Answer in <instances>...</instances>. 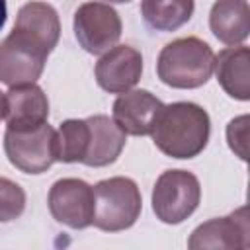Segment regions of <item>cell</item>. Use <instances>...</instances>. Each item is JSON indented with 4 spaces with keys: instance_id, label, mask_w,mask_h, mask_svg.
Wrapping results in <instances>:
<instances>
[{
    "instance_id": "1",
    "label": "cell",
    "mask_w": 250,
    "mask_h": 250,
    "mask_svg": "<svg viewBox=\"0 0 250 250\" xmlns=\"http://www.w3.org/2000/svg\"><path fill=\"white\" fill-rule=\"evenodd\" d=\"M211 135L209 113L193 102H174L158 111L150 137L154 146L178 160L195 158L203 152Z\"/></svg>"
},
{
    "instance_id": "2",
    "label": "cell",
    "mask_w": 250,
    "mask_h": 250,
    "mask_svg": "<svg viewBox=\"0 0 250 250\" xmlns=\"http://www.w3.org/2000/svg\"><path fill=\"white\" fill-rule=\"evenodd\" d=\"M213 61V49L203 39L180 37L162 47L156 59V74L170 88L191 90L209 82Z\"/></svg>"
},
{
    "instance_id": "3",
    "label": "cell",
    "mask_w": 250,
    "mask_h": 250,
    "mask_svg": "<svg viewBox=\"0 0 250 250\" xmlns=\"http://www.w3.org/2000/svg\"><path fill=\"white\" fill-rule=\"evenodd\" d=\"M94 221L92 225L105 232L131 229L143 211L141 189L135 180L113 176L94 186Z\"/></svg>"
},
{
    "instance_id": "4",
    "label": "cell",
    "mask_w": 250,
    "mask_h": 250,
    "mask_svg": "<svg viewBox=\"0 0 250 250\" xmlns=\"http://www.w3.org/2000/svg\"><path fill=\"white\" fill-rule=\"evenodd\" d=\"M150 201L158 221L166 225H180L199 207V180L188 170H166L158 176Z\"/></svg>"
},
{
    "instance_id": "5",
    "label": "cell",
    "mask_w": 250,
    "mask_h": 250,
    "mask_svg": "<svg viewBox=\"0 0 250 250\" xmlns=\"http://www.w3.org/2000/svg\"><path fill=\"white\" fill-rule=\"evenodd\" d=\"M49 49L21 29H12L0 41V82L8 86L35 82L45 68Z\"/></svg>"
},
{
    "instance_id": "6",
    "label": "cell",
    "mask_w": 250,
    "mask_h": 250,
    "mask_svg": "<svg viewBox=\"0 0 250 250\" xmlns=\"http://www.w3.org/2000/svg\"><path fill=\"white\" fill-rule=\"evenodd\" d=\"M4 152L14 168L23 174L47 172L55 156V129L45 121L29 129H6Z\"/></svg>"
},
{
    "instance_id": "7",
    "label": "cell",
    "mask_w": 250,
    "mask_h": 250,
    "mask_svg": "<svg viewBox=\"0 0 250 250\" xmlns=\"http://www.w3.org/2000/svg\"><path fill=\"white\" fill-rule=\"evenodd\" d=\"M72 25L78 45L90 55H102L117 45L123 31L117 10L105 2H84L78 6Z\"/></svg>"
},
{
    "instance_id": "8",
    "label": "cell",
    "mask_w": 250,
    "mask_h": 250,
    "mask_svg": "<svg viewBox=\"0 0 250 250\" xmlns=\"http://www.w3.org/2000/svg\"><path fill=\"white\" fill-rule=\"evenodd\" d=\"M47 205L55 221L70 229H86L94 221V188L80 178H61L51 186Z\"/></svg>"
},
{
    "instance_id": "9",
    "label": "cell",
    "mask_w": 250,
    "mask_h": 250,
    "mask_svg": "<svg viewBox=\"0 0 250 250\" xmlns=\"http://www.w3.org/2000/svg\"><path fill=\"white\" fill-rule=\"evenodd\" d=\"M250 246V225H248V209L238 207L227 217H215L193 229L188 238V248L205 250H242Z\"/></svg>"
},
{
    "instance_id": "10",
    "label": "cell",
    "mask_w": 250,
    "mask_h": 250,
    "mask_svg": "<svg viewBox=\"0 0 250 250\" xmlns=\"http://www.w3.org/2000/svg\"><path fill=\"white\" fill-rule=\"evenodd\" d=\"M143 74V55L131 45H113L94 66L96 82L109 94H123L139 84Z\"/></svg>"
},
{
    "instance_id": "11",
    "label": "cell",
    "mask_w": 250,
    "mask_h": 250,
    "mask_svg": "<svg viewBox=\"0 0 250 250\" xmlns=\"http://www.w3.org/2000/svg\"><path fill=\"white\" fill-rule=\"evenodd\" d=\"M162 102L148 90H127L113 102V121L125 135H150L152 123L162 109Z\"/></svg>"
},
{
    "instance_id": "12",
    "label": "cell",
    "mask_w": 250,
    "mask_h": 250,
    "mask_svg": "<svg viewBox=\"0 0 250 250\" xmlns=\"http://www.w3.org/2000/svg\"><path fill=\"white\" fill-rule=\"evenodd\" d=\"M6 121L8 129H29L47 121L49 100L41 86L35 82L10 86L6 92Z\"/></svg>"
},
{
    "instance_id": "13",
    "label": "cell",
    "mask_w": 250,
    "mask_h": 250,
    "mask_svg": "<svg viewBox=\"0 0 250 250\" xmlns=\"http://www.w3.org/2000/svg\"><path fill=\"white\" fill-rule=\"evenodd\" d=\"M86 121L90 129V143H88V152L82 164L92 168L113 164L119 158L121 150L125 148L127 135L119 129V125L109 115L98 113V115L86 117Z\"/></svg>"
},
{
    "instance_id": "14",
    "label": "cell",
    "mask_w": 250,
    "mask_h": 250,
    "mask_svg": "<svg viewBox=\"0 0 250 250\" xmlns=\"http://www.w3.org/2000/svg\"><path fill=\"white\" fill-rule=\"evenodd\" d=\"M213 70L221 88L234 100H250V49L246 45H232L215 55Z\"/></svg>"
},
{
    "instance_id": "15",
    "label": "cell",
    "mask_w": 250,
    "mask_h": 250,
    "mask_svg": "<svg viewBox=\"0 0 250 250\" xmlns=\"http://www.w3.org/2000/svg\"><path fill=\"white\" fill-rule=\"evenodd\" d=\"M213 35L232 47L242 45L250 33V6L246 0H217L209 12Z\"/></svg>"
},
{
    "instance_id": "16",
    "label": "cell",
    "mask_w": 250,
    "mask_h": 250,
    "mask_svg": "<svg viewBox=\"0 0 250 250\" xmlns=\"http://www.w3.org/2000/svg\"><path fill=\"white\" fill-rule=\"evenodd\" d=\"M16 29H21L41 41L49 51H53L61 37V20L57 10L49 2L33 0L20 8L16 18Z\"/></svg>"
},
{
    "instance_id": "17",
    "label": "cell",
    "mask_w": 250,
    "mask_h": 250,
    "mask_svg": "<svg viewBox=\"0 0 250 250\" xmlns=\"http://www.w3.org/2000/svg\"><path fill=\"white\" fill-rule=\"evenodd\" d=\"M193 10V0H141V16L156 31H176L191 20Z\"/></svg>"
},
{
    "instance_id": "18",
    "label": "cell",
    "mask_w": 250,
    "mask_h": 250,
    "mask_svg": "<svg viewBox=\"0 0 250 250\" xmlns=\"http://www.w3.org/2000/svg\"><path fill=\"white\" fill-rule=\"evenodd\" d=\"M90 143V129L86 119H66L55 131V156L59 162H84Z\"/></svg>"
},
{
    "instance_id": "19",
    "label": "cell",
    "mask_w": 250,
    "mask_h": 250,
    "mask_svg": "<svg viewBox=\"0 0 250 250\" xmlns=\"http://www.w3.org/2000/svg\"><path fill=\"white\" fill-rule=\"evenodd\" d=\"M25 209V191L20 184L0 176V223L18 219Z\"/></svg>"
},
{
    "instance_id": "20",
    "label": "cell",
    "mask_w": 250,
    "mask_h": 250,
    "mask_svg": "<svg viewBox=\"0 0 250 250\" xmlns=\"http://www.w3.org/2000/svg\"><path fill=\"white\" fill-rule=\"evenodd\" d=\"M248 123H250V117L240 115L230 119L227 125L229 146L240 160H248Z\"/></svg>"
},
{
    "instance_id": "21",
    "label": "cell",
    "mask_w": 250,
    "mask_h": 250,
    "mask_svg": "<svg viewBox=\"0 0 250 250\" xmlns=\"http://www.w3.org/2000/svg\"><path fill=\"white\" fill-rule=\"evenodd\" d=\"M6 109H8V102H6V92L0 90V121L6 119Z\"/></svg>"
},
{
    "instance_id": "22",
    "label": "cell",
    "mask_w": 250,
    "mask_h": 250,
    "mask_svg": "<svg viewBox=\"0 0 250 250\" xmlns=\"http://www.w3.org/2000/svg\"><path fill=\"white\" fill-rule=\"evenodd\" d=\"M6 16H8V8H6V0H0V29L6 23Z\"/></svg>"
},
{
    "instance_id": "23",
    "label": "cell",
    "mask_w": 250,
    "mask_h": 250,
    "mask_svg": "<svg viewBox=\"0 0 250 250\" xmlns=\"http://www.w3.org/2000/svg\"><path fill=\"white\" fill-rule=\"evenodd\" d=\"M107 2H113V4H125V2H131V0H107Z\"/></svg>"
}]
</instances>
